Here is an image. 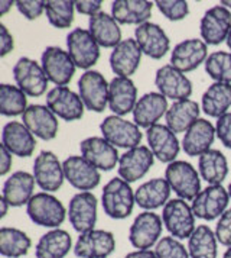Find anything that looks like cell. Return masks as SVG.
Wrapping results in <instances>:
<instances>
[{
	"label": "cell",
	"instance_id": "cell-1",
	"mask_svg": "<svg viewBox=\"0 0 231 258\" xmlns=\"http://www.w3.org/2000/svg\"><path fill=\"white\" fill-rule=\"evenodd\" d=\"M135 191L130 187V183L120 177L111 178L103 188L101 205L104 213L116 221L126 219L132 215L135 208Z\"/></svg>",
	"mask_w": 231,
	"mask_h": 258
},
{
	"label": "cell",
	"instance_id": "cell-2",
	"mask_svg": "<svg viewBox=\"0 0 231 258\" xmlns=\"http://www.w3.org/2000/svg\"><path fill=\"white\" fill-rule=\"evenodd\" d=\"M26 213L35 225L51 229L59 228L68 216L64 203L46 191L35 193L34 198L26 205Z\"/></svg>",
	"mask_w": 231,
	"mask_h": 258
},
{
	"label": "cell",
	"instance_id": "cell-3",
	"mask_svg": "<svg viewBox=\"0 0 231 258\" xmlns=\"http://www.w3.org/2000/svg\"><path fill=\"white\" fill-rule=\"evenodd\" d=\"M165 178L172 191L182 200H192L201 191V176L195 167L186 161H173L165 170Z\"/></svg>",
	"mask_w": 231,
	"mask_h": 258
},
{
	"label": "cell",
	"instance_id": "cell-4",
	"mask_svg": "<svg viewBox=\"0 0 231 258\" xmlns=\"http://www.w3.org/2000/svg\"><path fill=\"white\" fill-rule=\"evenodd\" d=\"M162 221L169 234L176 239H186L195 231V215L186 200L171 199L162 211Z\"/></svg>",
	"mask_w": 231,
	"mask_h": 258
},
{
	"label": "cell",
	"instance_id": "cell-5",
	"mask_svg": "<svg viewBox=\"0 0 231 258\" xmlns=\"http://www.w3.org/2000/svg\"><path fill=\"white\" fill-rule=\"evenodd\" d=\"M100 131L105 141H108L116 148L132 150L140 145L143 134L138 125L123 116L110 115L100 123Z\"/></svg>",
	"mask_w": 231,
	"mask_h": 258
},
{
	"label": "cell",
	"instance_id": "cell-6",
	"mask_svg": "<svg viewBox=\"0 0 231 258\" xmlns=\"http://www.w3.org/2000/svg\"><path fill=\"white\" fill-rule=\"evenodd\" d=\"M13 79L16 86L29 97H39L46 93L49 83L42 66L29 57H22L16 61Z\"/></svg>",
	"mask_w": 231,
	"mask_h": 258
},
{
	"label": "cell",
	"instance_id": "cell-7",
	"mask_svg": "<svg viewBox=\"0 0 231 258\" xmlns=\"http://www.w3.org/2000/svg\"><path fill=\"white\" fill-rule=\"evenodd\" d=\"M100 45L88 29L75 28L67 36V51L77 69L88 71L100 58Z\"/></svg>",
	"mask_w": 231,
	"mask_h": 258
},
{
	"label": "cell",
	"instance_id": "cell-8",
	"mask_svg": "<svg viewBox=\"0 0 231 258\" xmlns=\"http://www.w3.org/2000/svg\"><path fill=\"white\" fill-rule=\"evenodd\" d=\"M163 221L150 211H143L135 218L129 229V241L136 249H150L162 238Z\"/></svg>",
	"mask_w": 231,
	"mask_h": 258
},
{
	"label": "cell",
	"instance_id": "cell-9",
	"mask_svg": "<svg viewBox=\"0 0 231 258\" xmlns=\"http://www.w3.org/2000/svg\"><path fill=\"white\" fill-rule=\"evenodd\" d=\"M108 87L105 77L100 71H85L78 80V94L82 99L85 109L101 113L108 106Z\"/></svg>",
	"mask_w": 231,
	"mask_h": 258
},
{
	"label": "cell",
	"instance_id": "cell-10",
	"mask_svg": "<svg viewBox=\"0 0 231 258\" xmlns=\"http://www.w3.org/2000/svg\"><path fill=\"white\" fill-rule=\"evenodd\" d=\"M230 195L228 190L222 187V184L208 186L199 191V195L192 200L191 208L195 215L202 221H215L222 216V213L228 209Z\"/></svg>",
	"mask_w": 231,
	"mask_h": 258
},
{
	"label": "cell",
	"instance_id": "cell-11",
	"mask_svg": "<svg viewBox=\"0 0 231 258\" xmlns=\"http://www.w3.org/2000/svg\"><path fill=\"white\" fill-rule=\"evenodd\" d=\"M41 66L46 77L55 86H67L75 74V62L72 61L68 51L59 47H46L41 57Z\"/></svg>",
	"mask_w": 231,
	"mask_h": 258
},
{
	"label": "cell",
	"instance_id": "cell-12",
	"mask_svg": "<svg viewBox=\"0 0 231 258\" xmlns=\"http://www.w3.org/2000/svg\"><path fill=\"white\" fill-rule=\"evenodd\" d=\"M32 174L36 184L46 193L59 190L65 180L64 165L52 151H41L36 155Z\"/></svg>",
	"mask_w": 231,
	"mask_h": 258
},
{
	"label": "cell",
	"instance_id": "cell-13",
	"mask_svg": "<svg viewBox=\"0 0 231 258\" xmlns=\"http://www.w3.org/2000/svg\"><path fill=\"white\" fill-rule=\"evenodd\" d=\"M46 106L67 122H74L84 116L85 105L80 97L67 86H55L46 94Z\"/></svg>",
	"mask_w": 231,
	"mask_h": 258
},
{
	"label": "cell",
	"instance_id": "cell-14",
	"mask_svg": "<svg viewBox=\"0 0 231 258\" xmlns=\"http://www.w3.org/2000/svg\"><path fill=\"white\" fill-rule=\"evenodd\" d=\"M155 155L149 147L139 145L136 148L127 150L126 153L120 155L119 160V177L127 183H135L146 176L153 167Z\"/></svg>",
	"mask_w": 231,
	"mask_h": 258
},
{
	"label": "cell",
	"instance_id": "cell-15",
	"mask_svg": "<svg viewBox=\"0 0 231 258\" xmlns=\"http://www.w3.org/2000/svg\"><path fill=\"white\" fill-rule=\"evenodd\" d=\"M72 249L78 258H108L114 252L116 238L110 231L91 229L80 234Z\"/></svg>",
	"mask_w": 231,
	"mask_h": 258
},
{
	"label": "cell",
	"instance_id": "cell-16",
	"mask_svg": "<svg viewBox=\"0 0 231 258\" xmlns=\"http://www.w3.org/2000/svg\"><path fill=\"white\" fill-rule=\"evenodd\" d=\"M230 28L231 11L222 5H217L204 13L199 24V32L207 45H219L221 42L227 41Z\"/></svg>",
	"mask_w": 231,
	"mask_h": 258
},
{
	"label": "cell",
	"instance_id": "cell-17",
	"mask_svg": "<svg viewBox=\"0 0 231 258\" xmlns=\"http://www.w3.org/2000/svg\"><path fill=\"white\" fill-rule=\"evenodd\" d=\"M155 86L158 92L166 99H172L173 102L186 100L192 94V83L182 71L176 70L171 64L162 66L155 74Z\"/></svg>",
	"mask_w": 231,
	"mask_h": 258
},
{
	"label": "cell",
	"instance_id": "cell-18",
	"mask_svg": "<svg viewBox=\"0 0 231 258\" xmlns=\"http://www.w3.org/2000/svg\"><path fill=\"white\" fill-rule=\"evenodd\" d=\"M64 174L69 184L81 191H90L100 184V170L90 164L82 155H69L64 160Z\"/></svg>",
	"mask_w": 231,
	"mask_h": 258
},
{
	"label": "cell",
	"instance_id": "cell-19",
	"mask_svg": "<svg viewBox=\"0 0 231 258\" xmlns=\"http://www.w3.org/2000/svg\"><path fill=\"white\" fill-rule=\"evenodd\" d=\"M68 219L78 234L94 229L97 223V198L91 191H80L72 196L68 205Z\"/></svg>",
	"mask_w": 231,
	"mask_h": 258
},
{
	"label": "cell",
	"instance_id": "cell-20",
	"mask_svg": "<svg viewBox=\"0 0 231 258\" xmlns=\"http://www.w3.org/2000/svg\"><path fill=\"white\" fill-rule=\"evenodd\" d=\"M81 155L100 171H110L119 165L120 155L114 145L103 137H88L80 142Z\"/></svg>",
	"mask_w": 231,
	"mask_h": 258
},
{
	"label": "cell",
	"instance_id": "cell-21",
	"mask_svg": "<svg viewBox=\"0 0 231 258\" xmlns=\"http://www.w3.org/2000/svg\"><path fill=\"white\" fill-rule=\"evenodd\" d=\"M208 58V45L202 39L189 38L176 44L171 52V66L182 73L196 70Z\"/></svg>",
	"mask_w": 231,
	"mask_h": 258
},
{
	"label": "cell",
	"instance_id": "cell-22",
	"mask_svg": "<svg viewBox=\"0 0 231 258\" xmlns=\"http://www.w3.org/2000/svg\"><path fill=\"white\" fill-rule=\"evenodd\" d=\"M146 140L155 158H158L161 163L171 164L176 161V157L181 151V145L176 134L166 125L156 123L146 129Z\"/></svg>",
	"mask_w": 231,
	"mask_h": 258
},
{
	"label": "cell",
	"instance_id": "cell-23",
	"mask_svg": "<svg viewBox=\"0 0 231 258\" xmlns=\"http://www.w3.org/2000/svg\"><path fill=\"white\" fill-rule=\"evenodd\" d=\"M22 120L35 137L44 141H52L58 135V117L48 106L29 105L22 115Z\"/></svg>",
	"mask_w": 231,
	"mask_h": 258
},
{
	"label": "cell",
	"instance_id": "cell-24",
	"mask_svg": "<svg viewBox=\"0 0 231 258\" xmlns=\"http://www.w3.org/2000/svg\"><path fill=\"white\" fill-rule=\"evenodd\" d=\"M135 39L145 55L152 59L163 58L171 49V41L158 24L146 22L135 29Z\"/></svg>",
	"mask_w": 231,
	"mask_h": 258
},
{
	"label": "cell",
	"instance_id": "cell-25",
	"mask_svg": "<svg viewBox=\"0 0 231 258\" xmlns=\"http://www.w3.org/2000/svg\"><path fill=\"white\" fill-rule=\"evenodd\" d=\"M169 106L168 99L159 92H150L139 97L138 103L133 109V122L139 128L149 129L156 125L162 116L166 115Z\"/></svg>",
	"mask_w": 231,
	"mask_h": 258
},
{
	"label": "cell",
	"instance_id": "cell-26",
	"mask_svg": "<svg viewBox=\"0 0 231 258\" xmlns=\"http://www.w3.org/2000/svg\"><path fill=\"white\" fill-rule=\"evenodd\" d=\"M142 49L135 38L123 39L110 54V67L117 77H132L140 66Z\"/></svg>",
	"mask_w": 231,
	"mask_h": 258
},
{
	"label": "cell",
	"instance_id": "cell-27",
	"mask_svg": "<svg viewBox=\"0 0 231 258\" xmlns=\"http://www.w3.org/2000/svg\"><path fill=\"white\" fill-rule=\"evenodd\" d=\"M138 87L129 77H114L108 87V107L117 116L133 113L138 103Z\"/></svg>",
	"mask_w": 231,
	"mask_h": 258
},
{
	"label": "cell",
	"instance_id": "cell-28",
	"mask_svg": "<svg viewBox=\"0 0 231 258\" xmlns=\"http://www.w3.org/2000/svg\"><path fill=\"white\" fill-rule=\"evenodd\" d=\"M2 145L8 148L13 155L18 157H31L36 148L35 135L25 126L23 122L11 120L2 131Z\"/></svg>",
	"mask_w": 231,
	"mask_h": 258
},
{
	"label": "cell",
	"instance_id": "cell-29",
	"mask_svg": "<svg viewBox=\"0 0 231 258\" xmlns=\"http://www.w3.org/2000/svg\"><path fill=\"white\" fill-rule=\"evenodd\" d=\"M215 126L207 119H198L185 132L182 140V150L189 157H201L211 150L215 140Z\"/></svg>",
	"mask_w": 231,
	"mask_h": 258
},
{
	"label": "cell",
	"instance_id": "cell-30",
	"mask_svg": "<svg viewBox=\"0 0 231 258\" xmlns=\"http://www.w3.org/2000/svg\"><path fill=\"white\" fill-rule=\"evenodd\" d=\"M35 177L28 171H15L6 178L2 198L6 200L11 208H21L23 205H28L29 200L34 198L35 190Z\"/></svg>",
	"mask_w": 231,
	"mask_h": 258
},
{
	"label": "cell",
	"instance_id": "cell-31",
	"mask_svg": "<svg viewBox=\"0 0 231 258\" xmlns=\"http://www.w3.org/2000/svg\"><path fill=\"white\" fill-rule=\"evenodd\" d=\"M88 31H90L92 38L97 41V44L103 48H113L114 49L123 41L120 24L111 15L103 12V11L92 15L90 18Z\"/></svg>",
	"mask_w": 231,
	"mask_h": 258
},
{
	"label": "cell",
	"instance_id": "cell-32",
	"mask_svg": "<svg viewBox=\"0 0 231 258\" xmlns=\"http://www.w3.org/2000/svg\"><path fill=\"white\" fill-rule=\"evenodd\" d=\"M148 0H116L111 3V16L120 25H143L149 22L153 9Z\"/></svg>",
	"mask_w": 231,
	"mask_h": 258
},
{
	"label": "cell",
	"instance_id": "cell-33",
	"mask_svg": "<svg viewBox=\"0 0 231 258\" xmlns=\"http://www.w3.org/2000/svg\"><path fill=\"white\" fill-rule=\"evenodd\" d=\"M172 188L166 178H152L149 181L140 184L135 191V199L139 208L145 211L153 212L165 206L171 198Z\"/></svg>",
	"mask_w": 231,
	"mask_h": 258
},
{
	"label": "cell",
	"instance_id": "cell-34",
	"mask_svg": "<svg viewBox=\"0 0 231 258\" xmlns=\"http://www.w3.org/2000/svg\"><path fill=\"white\" fill-rule=\"evenodd\" d=\"M72 248V238L64 229H51L44 234L35 246L36 258H65Z\"/></svg>",
	"mask_w": 231,
	"mask_h": 258
},
{
	"label": "cell",
	"instance_id": "cell-35",
	"mask_svg": "<svg viewBox=\"0 0 231 258\" xmlns=\"http://www.w3.org/2000/svg\"><path fill=\"white\" fill-rule=\"evenodd\" d=\"M199 112L201 107L195 100L186 99V100L173 102L165 115L166 126L175 134L186 132L191 128V125L199 119Z\"/></svg>",
	"mask_w": 231,
	"mask_h": 258
},
{
	"label": "cell",
	"instance_id": "cell-36",
	"mask_svg": "<svg viewBox=\"0 0 231 258\" xmlns=\"http://www.w3.org/2000/svg\"><path fill=\"white\" fill-rule=\"evenodd\" d=\"M201 107L209 117H221L228 113L231 107V84L230 83L214 82L202 94Z\"/></svg>",
	"mask_w": 231,
	"mask_h": 258
},
{
	"label": "cell",
	"instance_id": "cell-37",
	"mask_svg": "<svg viewBox=\"0 0 231 258\" xmlns=\"http://www.w3.org/2000/svg\"><path fill=\"white\" fill-rule=\"evenodd\" d=\"M198 171L209 186L221 184L228 176L227 157L218 150H209L198 157Z\"/></svg>",
	"mask_w": 231,
	"mask_h": 258
},
{
	"label": "cell",
	"instance_id": "cell-38",
	"mask_svg": "<svg viewBox=\"0 0 231 258\" xmlns=\"http://www.w3.org/2000/svg\"><path fill=\"white\" fill-rule=\"evenodd\" d=\"M188 251L191 258H217L218 239L215 236V231H212L208 225H198L188 238Z\"/></svg>",
	"mask_w": 231,
	"mask_h": 258
},
{
	"label": "cell",
	"instance_id": "cell-39",
	"mask_svg": "<svg viewBox=\"0 0 231 258\" xmlns=\"http://www.w3.org/2000/svg\"><path fill=\"white\" fill-rule=\"evenodd\" d=\"M32 239L18 228L3 226L0 229V254L6 258H21L28 255Z\"/></svg>",
	"mask_w": 231,
	"mask_h": 258
},
{
	"label": "cell",
	"instance_id": "cell-40",
	"mask_svg": "<svg viewBox=\"0 0 231 258\" xmlns=\"http://www.w3.org/2000/svg\"><path fill=\"white\" fill-rule=\"evenodd\" d=\"M28 109V97L18 86H0V113L3 116L15 117L23 115Z\"/></svg>",
	"mask_w": 231,
	"mask_h": 258
},
{
	"label": "cell",
	"instance_id": "cell-41",
	"mask_svg": "<svg viewBox=\"0 0 231 258\" xmlns=\"http://www.w3.org/2000/svg\"><path fill=\"white\" fill-rule=\"evenodd\" d=\"M75 3L71 0H48L45 13L49 24L57 29H67L74 22Z\"/></svg>",
	"mask_w": 231,
	"mask_h": 258
},
{
	"label": "cell",
	"instance_id": "cell-42",
	"mask_svg": "<svg viewBox=\"0 0 231 258\" xmlns=\"http://www.w3.org/2000/svg\"><path fill=\"white\" fill-rule=\"evenodd\" d=\"M204 66L207 74L214 82L231 84V52L215 51L208 55Z\"/></svg>",
	"mask_w": 231,
	"mask_h": 258
},
{
	"label": "cell",
	"instance_id": "cell-43",
	"mask_svg": "<svg viewBox=\"0 0 231 258\" xmlns=\"http://www.w3.org/2000/svg\"><path fill=\"white\" fill-rule=\"evenodd\" d=\"M155 254L158 258H191L184 244L173 236H162L155 245Z\"/></svg>",
	"mask_w": 231,
	"mask_h": 258
},
{
	"label": "cell",
	"instance_id": "cell-44",
	"mask_svg": "<svg viewBox=\"0 0 231 258\" xmlns=\"http://www.w3.org/2000/svg\"><path fill=\"white\" fill-rule=\"evenodd\" d=\"M159 12L172 22L185 19L189 15V5L184 0H158L155 2Z\"/></svg>",
	"mask_w": 231,
	"mask_h": 258
},
{
	"label": "cell",
	"instance_id": "cell-45",
	"mask_svg": "<svg viewBox=\"0 0 231 258\" xmlns=\"http://www.w3.org/2000/svg\"><path fill=\"white\" fill-rule=\"evenodd\" d=\"M19 13L28 21H35L45 12V0H18L16 5Z\"/></svg>",
	"mask_w": 231,
	"mask_h": 258
},
{
	"label": "cell",
	"instance_id": "cell-46",
	"mask_svg": "<svg viewBox=\"0 0 231 258\" xmlns=\"http://www.w3.org/2000/svg\"><path fill=\"white\" fill-rule=\"evenodd\" d=\"M215 236L218 242L224 246H231V208L222 213L215 226Z\"/></svg>",
	"mask_w": 231,
	"mask_h": 258
},
{
	"label": "cell",
	"instance_id": "cell-47",
	"mask_svg": "<svg viewBox=\"0 0 231 258\" xmlns=\"http://www.w3.org/2000/svg\"><path fill=\"white\" fill-rule=\"evenodd\" d=\"M215 132H217V137H218L221 144L225 148L231 150V112L217 119Z\"/></svg>",
	"mask_w": 231,
	"mask_h": 258
},
{
	"label": "cell",
	"instance_id": "cell-48",
	"mask_svg": "<svg viewBox=\"0 0 231 258\" xmlns=\"http://www.w3.org/2000/svg\"><path fill=\"white\" fill-rule=\"evenodd\" d=\"M74 3H75V11L77 12L87 15L90 18L95 13L101 12V5H103L101 0H77Z\"/></svg>",
	"mask_w": 231,
	"mask_h": 258
},
{
	"label": "cell",
	"instance_id": "cell-49",
	"mask_svg": "<svg viewBox=\"0 0 231 258\" xmlns=\"http://www.w3.org/2000/svg\"><path fill=\"white\" fill-rule=\"evenodd\" d=\"M15 47V39L5 25H0V55L6 57Z\"/></svg>",
	"mask_w": 231,
	"mask_h": 258
},
{
	"label": "cell",
	"instance_id": "cell-50",
	"mask_svg": "<svg viewBox=\"0 0 231 258\" xmlns=\"http://www.w3.org/2000/svg\"><path fill=\"white\" fill-rule=\"evenodd\" d=\"M12 157L13 154L3 145H0V176H6L12 170V164H13Z\"/></svg>",
	"mask_w": 231,
	"mask_h": 258
},
{
	"label": "cell",
	"instance_id": "cell-51",
	"mask_svg": "<svg viewBox=\"0 0 231 258\" xmlns=\"http://www.w3.org/2000/svg\"><path fill=\"white\" fill-rule=\"evenodd\" d=\"M125 258H158L155 251L152 249H136V251H132L129 252Z\"/></svg>",
	"mask_w": 231,
	"mask_h": 258
},
{
	"label": "cell",
	"instance_id": "cell-52",
	"mask_svg": "<svg viewBox=\"0 0 231 258\" xmlns=\"http://www.w3.org/2000/svg\"><path fill=\"white\" fill-rule=\"evenodd\" d=\"M16 5V2H12V0H2L0 2V15H6L9 12V9H12V6Z\"/></svg>",
	"mask_w": 231,
	"mask_h": 258
},
{
	"label": "cell",
	"instance_id": "cell-53",
	"mask_svg": "<svg viewBox=\"0 0 231 258\" xmlns=\"http://www.w3.org/2000/svg\"><path fill=\"white\" fill-rule=\"evenodd\" d=\"M0 205H2V212H0V218L3 219V218H5V216L8 215V211H9L11 205H9V203H8L6 200L3 199V198L0 199Z\"/></svg>",
	"mask_w": 231,
	"mask_h": 258
},
{
	"label": "cell",
	"instance_id": "cell-54",
	"mask_svg": "<svg viewBox=\"0 0 231 258\" xmlns=\"http://www.w3.org/2000/svg\"><path fill=\"white\" fill-rule=\"evenodd\" d=\"M219 5H222L224 8H227V9H230L231 11V0H222Z\"/></svg>",
	"mask_w": 231,
	"mask_h": 258
},
{
	"label": "cell",
	"instance_id": "cell-55",
	"mask_svg": "<svg viewBox=\"0 0 231 258\" xmlns=\"http://www.w3.org/2000/svg\"><path fill=\"white\" fill-rule=\"evenodd\" d=\"M222 258H231V246L225 249V252L222 254Z\"/></svg>",
	"mask_w": 231,
	"mask_h": 258
},
{
	"label": "cell",
	"instance_id": "cell-56",
	"mask_svg": "<svg viewBox=\"0 0 231 258\" xmlns=\"http://www.w3.org/2000/svg\"><path fill=\"white\" fill-rule=\"evenodd\" d=\"M225 42H227V45H228V48L231 49V28H230V32H228V36H227V41H225Z\"/></svg>",
	"mask_w": 231,
	"mask_h": 258
},
{
	"label": "cell",
	"instance_id": "cell-57",
	"mask_svg": "<svg viewBox=\"0 0 231 258\" xmlns=\"http://www.w3.org/2000/svg\"><path fill=\"white\" fill-rule=\"evenodd\" d=\"M227 190H228V195H230V199H231V183L228 184V188H227Z\"/></svg>",
	"mask_w": 231,
	"mask_h": 258
}]
</instances>
